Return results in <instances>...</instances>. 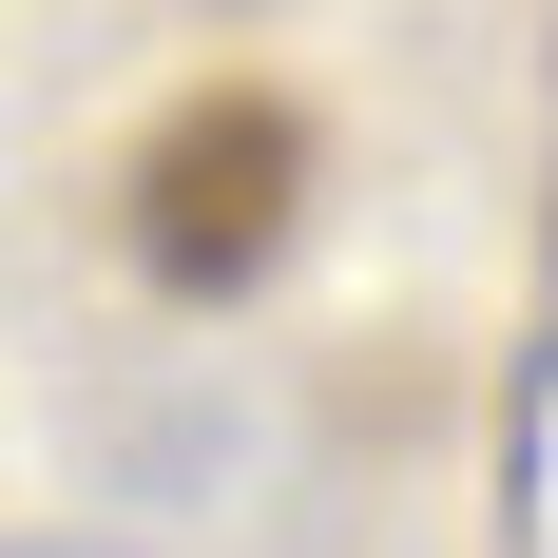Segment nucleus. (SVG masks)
I'll use <instances>...</instances> for the list:
<instances>
[{
    "label": "nucleus",
    "mask_w": 558,
    "mask_h": 558,
    "mask_svg": "<svg viewBox=\"0 0 558 558\" xmlns=\"http://www.w3.org/2000/svg\"><path fill=\"white\" fill-rule=\"evenodd\" d=\"M116 231H135V270L173 308H231V289L270 270L289 231H308V116L270 77H213V97H173L116 173Z\"/></svg>",
    "instance_id": "1"
},
{
    "label": "nucleus",
    "mask_w": 558,
    "mask_h": 558,
    "mask_svg": "<svg viewBox=\"0 0 558 558\" xmlns=\"http://www.w3.org/2000/svg\"><path fill=\"white\" fill-rule=\"evenodd\" d=\"M20 558H116V539H20Z\"/></svg>",
    "instance_id": "2"
}]
</instances>
